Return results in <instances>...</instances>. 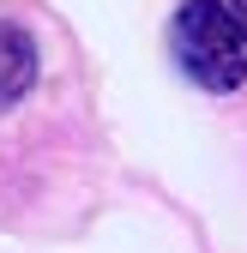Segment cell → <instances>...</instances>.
<instances>
[{
  "label": "cell",
  "mask_w": 247,
  "mask_h": 253,
  "mask_svg": "<svg viewBox=\"0 0 247 253\" xmlns=\"http://www.w3.org/2000/svg\"><path fill=\"white\" fill-rule=\"evenodd\" d=\"M235 18H241V24H247V0H235Z\"/></svg>",
  "instance_id": "3"
},
{
  "label": "cell",
  "mask_w": 247,
  "mask_h": 253,
  "mask_svg": "<svg viewBox=\"0 0 247 253\" xmlns=\"http://www.w3.org/2000/svg\"><path fill=\"white\" fill-rule=\"evenodd\" d=\"M169 54L199 90L247 84V24L223 0H181V12L169 24Z\"/></svg>",
  "instance_id": "1"
},
{
  "label": "cell",
  "mask_w": 247,
  "mask_h": 253,
  "mask_svg": "<svg viewBox=\"0 0 247 253\" xmlns=\"http://www.w3.org/2000/svg\"><path fill=\"white\" fill-rule=\"evenodd\" d=\"M30 84H37V42L18 24H0V109L18 103Z\"/></svg>",
  "instance_id": "2"
}]
</instances>
